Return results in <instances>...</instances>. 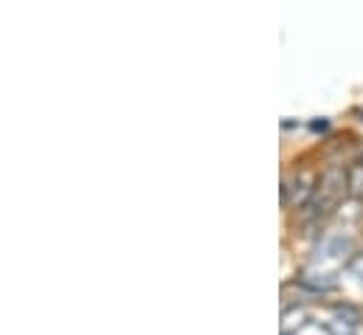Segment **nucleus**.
<instances>
[{
	"instance_id": "nucleus-1",
	"label": "nucleus",
	"mask_w": 363,
	"mask_h": 335,
	"mask_svg": "<svg viewBox=\"0 0 363 335\" xmlns=\"http://www.w3.org/2000/svg\"><path fill=\"white\" fill-rule=\"evenodd\" d=\"M347 192H350V172H344L341 167H330L318 177L315 192H313V197H310V203L304 209H307V214L321 217V214L333 212Z\"/></svg>"
},
{
	"instance_id": "nucleus-2",
	"label": "nucleus",
	"mask_w": 363,
	"mask_h": 335,
	"mask_svg": "<svg viewBox=\"0 0 363 335\" xmlns=\"http://www.w3.org/2000/svg\"><path fill=\"white\" fill-rule=\"evenodd\" d=\"M313 192H315V183L310 180V175H307V172H298V175H293V177L281 186V200H284L287 206L304 209V206L310 203Z\"/></svg>"
},
{
	"instance_id": "nucleus-3",
	"label": "nucleus",
	"mask_w": 363,
	"mask_h": 335,
	"mask_svg": "<svg viewBox=\"0 0 363 335\" xmlns=\"http://www.w3.org/2000/svg\"><path fill=\"white\" fill-rule=\"evenodd\" d=\"M350 192L352 194H363V164H355L350 169Z\"/></svg>"
},
{
	"instance_id": "nucleus-4",
	"label": "nucleus",
	"mask_w": 363,
	"mask_h": 335,
	"mask_svg": "<svg viewBox=\"0 0 363 335\" xmlns=\"http://www.w3.org/2000/svg\"><path fill=\"white\" fill-rule=\"evenodd\" d=\"M350 270H352V273H358V276L363 279V253H355V256L350 259Z\"/></svg>"
},
{
	"instance_id": "nucleus-5",
	"label": "nucleus",
	"mask_w": 363,
	"mask_h": 335,
	"mask_svg": "<svg viewBox=\"0 0 363 335\" xmlns=\"http://www.w3.org/2000/svg\"><path fill=\"white\" fill-rule=\"evenodd\" d=\"M330 335H355V327H347V324H338V322H335V324L330 327Z\"/></svg>"
}]
</instances>
